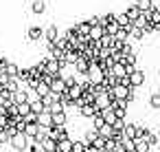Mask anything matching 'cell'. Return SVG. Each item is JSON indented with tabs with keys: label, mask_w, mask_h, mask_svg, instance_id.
I'll return each mask as SVG.
<instances>
[{
	"label": "cell",
	"mask_w": 160,
	"mask_h": 152,
	"mask_svg": "<svg viewBox=\"0 0 160 152\" xmlns=\"http://www.w3.org/2000/svg\"><path fill=\"white\" fill-rule=\"evenodd\" d=\"M103 29H105V33H110V35H114V33L118 31V22H116V20H110V22H108V24H105Z\"/></svg>",
	"instance_id": "cell-36"
},
{
	"label": "cell",
	"mask_w": 160,
	"mask_h": 152,
	"mask_svg": "<svg viewBox=\"0 0 160 152\" xmlns=\"http://www.w3.org/2000/svg\"><path fill=\"white\" fill-rule=\"evenodd\" d=\"M125 14H127V18H129V20L134 22V20L138 18V14H140V9H138V7H136V3H134L132 7H127V9H125Z\"/></svg>",
	"instance_id": "cell-29"
},
{
	"label": "cell",
	"mask_w": 160,
	"mask_h": 152,
	"mask_svg": "<svg viewBox=\"0 0 160 152\" xmlns=\"http://www.w3.org/2000/svg\"><path fill=\"white\" fill-rule=\"evenodd\" d=\"M147 22H151L153 27L160 29V9H158V7H151V9L147 11Z\"/></svg>",
	"instance_id": "cell-15"
},
{
	"label": "cell",
	"mask_w": 160,
	"mask_h": 152,
	"mask_svg": "<svg viewBox=\"0 0 160 152\" xmlns=\"http://www.w3.org/2000/svg\"><path fill=\"white\" fill-rule=\"evenodd\" d=\"M142 84H145V71L134 68V71L129 73V86H132V88H140Z\"/></svg>",
	"instance_id": "cell-5"
},
{
	"label": "cell",
	"mask_w": 160,
	"mask_h": 152,
	"mask_svg": "<svg viewBox=\"0 0 160 152\" xmlns=\"http://www.w3.org/2000/svg\"><path fill=\"white\" fill-rule=\"evenodd\" d=\"M129 38H134V40H142V38H145V31L132 24V29H129Z\"/></svg>",
	"instance_id": "cell-33"
},
{
	"label": "cell",
	"mask_w": 160,
	"mask_h": 152,
	"mask_svg": "<svg viewBox=\"0 0 160 152\" xmlns=\"http://www.w3.org/2000/svg\"><path fill=\"white\" fill-rule=\"evenodd\" d=\"M147 132H149V128H147V126L136 123V137H142V139H145V137H147ZM136 137H134V139H136Z\"/></svg>",
	"instance_id": "cell-42"
},
{
	"label": "cell",
	"mask_w": 160,
	"mask_h": 152,
	"mask_svg": "<svg viewBox=\"0 0 160 152\" xmlns=\"http://www.w3.org/2000/svg\"><path fill=\"white\" fill-rule=\"evenodd\" d=\"M53 115V126H66L68 117H66V110H59V112H51Z\"/></svg>",
	"instance_id": "cell-22"
},
{
	"label": "cell",
	"mask_w": 160,
	"mask_h": 152,
	"mask_svg": "<svg viewBox=\"0 0 160 152\" xmlns=\"http://www.w3.org/2000/svg\"><path fill=\"white\" fill-rule=\"evenodd\" d=\"M62 68H66V64H62V62H57V60H53V57H46V73H48V75L59 77V75H62Z\"/></svg>",
	"instance_id": "cell-3"
},
{
	"label": "cell",
	"mask_w": 160,
	"mask_h": 152,
	"mask_svg": "<svg viewBox=\"0 0 160 152\" xmlns=\"http://www.w3.org/2000/svg\"><path fill=\"white\" fill-rule=\"evenodd\" d=\"M121 132H123L125 139H134V137H136V123H127V121H125V126H123Z\"/></svg>",
	"instance_id": "cell-25"
},
{
	"label": "cell",
	"mask_w": 160,
	"mask_h": 152,
	"mask_svg": "<svg viewBox=\"0 0 160 152\" xmlns=\"http://www.w3.org/2000/svg\"><path fill=\"white\" fill-rule=\"evenodd\" d=\"M48 90H51V86H48L46 82H42V79H40V82L35 84V88H33V93H35L38 97H44V95H46Z\"/></svg>",
	"instance_id": "cell-24"
},
{
	"label": "cell",
	"mask_w": 160,
	"mask_h": 152,
	"mask_svg": "<svg viewBox=\"0 0 160 152\" xmlns=\"http://www.w3.org/2000/svg\"><path fill=\"white\" fill-rule=\"evenodd\" d=\"M11 101H13V104H22V101H29V88L20 86L18 90H13V93H11Z\"/></svg>",
	"instance_id": "cell-8"
},
{
	"label": "cell",
	"mask_w": 160,
	"mask_h": 152,
	"mask_svg": "<svg viewBox=\"0 0 160 152\" xmlns=\"http://www.w3.org/2000/svg\"><path fill=\"white\" fill-rule=\"evenodd\" d=\"M86 79L88 82H92V84H101V79H103V71L92 62L90 66H88V73H86Z\"/></svg>",
	"instance_id": "cell-4"
},
{
	"label": "cell",
	"mask_w": 160,
	"mask_h": 152,
	"mask_svg": "<svg viewBox=\"0 0 160 152\" xmlns=\"http://www.w3.org/2000/svg\"><path fill=\"white\" fill-rule=\"evenodd\" d=\"M97 137H99V130H94V128H92V130H88V132H86V139H83V141H86V143H92Z\"/></svg>",
	"instance_id": "cell-43"
},
{
	"label": "cell",
	"mask_w": 160,
	"mask_h": 152,
	"mask_svg": "<svg viewBox=\"0 0 160 152\" xmlns=\"http://www.w3.org/2000/svg\"><path fill=\"white\" fill-rule=\"evenodd\" d=\"M158 148H160V134H158Z\"/></svg>",
	"instance_id": "cell-53"
},
{
	"label": "cell",
	"mask_w": 160,
	"mask_h": 152,
	"mask_svg": "<svg viewBox=\"0 0 160 152\" xmlns=\"http://www.w3.org/2000/svg\"><path fill=\"white\" fill-rule=\"evenodd\" d=\"M31 11L35 16H42L46 11V0H33V3H31Z\"/></svg>",
	"instance_id": "cell-20"
},
{
	"label": "cell",
	"mask_w": 160,
	"mask_h": 152,
	"mask_svg": "<svg viewBox=\"0 0 160 152\" xmlns=\"http://www.w3.org/2000/svg\"><path fill=\"white\" fill-rule=\"evenodd\" d=\"M46 110H51V112H59V110H66V108H64V106H62L59 101H55V104H51V106H48Z\"/></svg>",
	"instance_id": "cell-48"
},
{
	"label": "cell",
	"mask_w": 160,
	"mask_h": 152,
	"mask_svg": "<svg viewBox=\"0 0 160 152\" xmlns=\"http://www.w3.org/2000/svg\"><path fill=\"white\" fill-rule=\"evenodd\" d=\"M77 110H79V115H81V117H86V119H92V117L99 112V108H97V104H94V101H92V104H83V106H79Z\"/></svg>",
	"instance_id": "cell-7"
},
{
	"label": "cell",
	"mask_w": 160,
	"mask_h": 152,
	"mask_svg": "<svg viewBox=\"0 0 160 152\" xmlns=\"http://www.w3.org/2000/svg\"><path fill=\"white\" fill-rule=\"evenodd\" d=\"M75 29H77V35H88L90 24H88V20H83V22H77V24H75Z\"/></svg>",
	"instance_id": "cell-26"
},
{
	"label": "cell",
	"mask_w": 160,
	"mask_h": 152,
	"mask_svg": "<svg viewBox=\"0 0 160 152\" xmlns=\"http://www.w3.org/2000/svg\"><path fill=\"white\" fill-rule=\"evenodd\" d=\"M29 137L24 134V132H16L13 137H9V145L16 150V152H27V148H29Z\"/></svg>",
	"instance_id": "cell-1"
},
{
	"label": "cell",
	"mask_w": 160,
	"mask_h": 152,
	"mask_svg": "<svg viewBox=\"0 0 160 152\" xmlns=\"http://www.w3.org/2000/svg\"><path fill=\"white\" fill-rule=\"evenodd\" d=\"M46 73V60H40L35 66H31V77H35V79H40L42 75Z\"/></svg>",
	"instance_id": "cell-14"
},
{
	"label": "cell",
	"mask_w": 160,
	"mask_h": 152,
	"mask_svg": "<svg viewBox=\"0 0 160 152\" xmlns=\"http://www.w3.org/2000/svg\"><path fill=\"white\" fill-rule=\"evenodd\" d=\"M18 68H20V66H18L16 62H9V64L5 66V71H7V75H9V77H16V73H18Z\"/></svg>",
	"instance_id": "cell-38"
},
{
	"label": "cell",
	"mask_w": 160,
	"mask_h": 152,
	"mask_svg": "<svg viewBox=\"0 0 160 152\" xmlns=\"http://www.w3.org/2000/svg\"><path fill=\"white\" fill-rule=\"evenodd\" d=\"M110 108L114 110V115H116L118 119H125V117H127V101H125V99H112V101H110Z\"/></svg>",
	"instance_id": "cell-2"
},
{
	"label": "cell",
	"mask_w": 160,
	"mask_h": 152,
	"mask_svg": "<svg viewBox=\"0 0 160 152\" xmlns=\"http://www.w3.org/2000/svg\"><path fill=\"white\" fill-rule=\"evenodd\" d=\"M57 150H62V152H70V150H72V139H70V137L57 139Z\"/></svg>",
	"instance_id": "cell-23"
},
{
	"label": "cell",
	"mask_w": 160,
	"mask_h": 152,
	"mask_svg": "<svg viewBox=\"0 0 160 152\" xmlns=\"http://www.w3.org/2000/svg\"><path fill=\"white\" fill-rule=\"evenodd\" d=\"M20 86H22V84L18 82V77H9V79H7V84H5V88H7V90H11V93H13V90H18Z\"/></svg>",
	"instance_id": "cell-31"
},
{
	"label": "cell",
	"mask_w": 160,
	"mask_h": 152,
	"mask_svg": "<svg viewBox=\"0 0 160 152\" xmlns=\"http://www.w3.org/2000/svg\"><path fill=\"white\" fill-rule=\"evenodd\" d=\"M127 152H134V150H127Z\"/></svg>",
	"instance_id": "cell-54"
},
{
	"label": "cell",
	"mask_w": 160,
	"mask_h": 152,
	"mask_svg": "<svg viewBox=\"0 0 160 152\" xmlns=\"http://www.w3.org/2000/svg\"><path fill=\"white\" fill-rule=\"evenodd\" d=\"M158 73H160V71H158Z\"/></svg>",
	"instance_id": "cell-55"
},
{
	"label": "cell",
	"mask_w": 160,
	"mask_h": 152,
	"mask_svg": "<svg viewBox=\"0 0 160 152\" xmlns=\"http://www.w3.org/2000/svg\"><path fill=\"white\" fill-rule=\"evenodd\" d=\"M134 90H136V88H129V90H127V97H125V101H127V104H132V101L136 99V93H134Z\"/></svg>",
	"instance_id": "cell-49"
},
{
	"label": "cell",
	"mask_w": 160,
	"mask_h": 152,
	"mask_svg": "<svg viewBox=\"0 0 160 152\" xmlns=\"http://www.w3.org/2000/svg\"><path fill=\"white\" fill-rule=\"evenodd\" d=\"M86 150V141H75L72 139V152H83Z\"/></svg>",
	"instance_id": "cell-46"
},
{
	"label": "cell",
	"mask_w": 160,
	"mask_h": 152,
	"mask_svg": "<svg viewBox=\"0 0 160 152\" xmlns=\"http://www.w3.org/2000/svg\"><path fill=\"white\" fill-rule=\"evenodd\" d=\"M103 33H105V29H103L101 24H92V27H90V31H88V38H90V40H97V42H99V38H101Z\"/></svg>",
	"instance_id": "cell-17"
},
{
	"label": "cell",
	"mask_w": 160,
	"mask_h": 152,
	"mask_svg": "<svg viewBox=\"0 0 160 152\" xmlns=\"http://www.w3.org/2000/svg\"><path fill=\"white\" fill-rule=\"evenodd\" d=\"M81 93H83V86H81L79 82H75V84H70V86L66 88V95H68L70 99H79Z\"/></svg>",
	"instance_id": "cell-12"
},
{
	"label": "cell",
	"mask_w": 160,
	"mask_h": 152,
	"mask_svg": "<svg viewBox=\"0 0 160 152\" xmlns=\"http://www.w3.org/2000/svg\"><path fill=\"white\" fill-rule=\"evenodd\" d=\"M22 132H24V134H27L29 139H33V137H35V134L40 132V126H38V121H27V123H24V130H22Z\"/></svg>",
	"instance_id": "cell-16"
},
{
	"label": "cell",
	"mask_w": 160,
	"mask_h": 152,
	"mask_svg": "<svg viewBox=\"0 0 160 152\" xmlns=\"http://www.w3.org/2000/svg\"><path fill=\"white\" fill-rule=\"evenodd\" d=\"M27 152H44V148H42L38 141H29V148H27Z\"/></svg>",
	"instance_id": "cell-44"
},
{
	"label": "cell",
	"mask_w": 160,
	"mask_h": 152,
	"mask_svg": "<svg viewBox=\"0 0 160 152\" xmlns=\"http://www.w3.org/2000/svg\"><path fill=\"white\" fill-rule=\"evenodd\" d=\"M16 77H18V82H20V84H24V82L31 77V68H18Z\"/></svg>",
	"instance_id": "cell-28"
},
{
	"label": "cell",
	"mask_w": 160,
	"mask_h": 152,
	"mask_svg": "<svg viewBox=\"0 0 160 152\" xmlns=\"http://www.w3.org/2000/svg\"><path fill=\"white\" fill-rule=\"evenodd\" d=\"M114 20L118 22V27H123V29H127V31L132 29V20L127 18V14H125V11H123V14H118V16H114Z\"/></svg>",
	"instance_id": "cell-21"
},
{
	"label": "cell",
	"mask_w": 160,
	"mask_h": 152,
	"mask_svg": "<svg viewBox=\"0 0 160 152\" xmlns=\"http://www.w3.org/2000/svg\"><path fill=\"white\" fill-rule=\"evenodd\" d=\"M103 123H105V119L101 117V112H97V115L92 117V128H94V130H99V128H101Z\"/></svg>",
	"instance_id": "cell-39"
},
{
	"label": "cell",
	"mask_w": 160,
	"mask_h": 152,
	"mask_svg": "<svg viewBox=\"0 0 160 152\" xmlns=\"http://www.w3.org/2000/svg\"><path fill=\"white\" fill-rule=\"evenodd\" d=\"M132 24H134V27H138V29H142V27L147 24V11H140V14H138V18H136Z\"/></svg>",
	"instance_id": "cell-30"
},
{
	"label": "cell",
	"mask_w": 160,
	"mask_h": 152,
	"mask_svg": "<svg viewBox=\"0 0 160 152\" xmlns=\"http://www.w3.org/2000/svg\"><path fill=\"white\" fill-rule=\"evenodd\" d=\"M121 62H123L125 66H136V53H125Z\"/></svg>",
	"instance_id": "cell-34"
},
{
	"label": "cell",
	"mask_w": 160,
	"mask_h": 152,
	"mask_svg": "<svg viewBox=\"0 0 160 152\" xmlns=\"http://www.w3.org/2000/svg\"><path fill=\"white\" fill-rule=\"evenodd\" d=\"M16 106H18V115H20V117H27V115L31 112V104H29V101H22V104H16Z\"/></svg>",
	"instance_id": "cell-32"
},
{
	"label": "cell",
	"mask_w": 160,
	"mask_h": 152,
	"mask_svg": "<svg viewBox=\"0 0 160 152\" xmlns=\"http://www.w3.org/2000/svg\"><path fill=\"white\" fill-rule=\"evenodd\" d=\"M105 141H108V137H103V134H99L94 141H92V145L94 148H105Z\"/></svg>",
	"instance_id": "cell-45"
},
{
	"label": "cell",
	"mask_w": 160,
	"mask_h": 152,
	"mask_svg": "<svg viewBox=\"0 0 160 152\" xmlns=\"http://www.w3.org/2000/svg\"><path fill=\"white\" fill-rule=\"evenodd\" d=\"M27 40H29V42H40V40H44V29H42V27H29V29H27Z\"/></svg>",
	"instance_id": "cell-6"
},
{
	"label": "cell",
	"mask_w": 160,
	"mask_h": 152,
	"mask_svg": "<svg viewBox=\"0 0 160 152\" xmlns=\"http://www.w3.org/2000/svg\"><path fill=\"white\" fill-rule=\"evenodd\" d=\"M114 40H116V42H125V40H129V31L123 29V27H118V31L114 33Z\"/></svg>",
	"instance_id": "cell-27"
},
{
	"label": "cell",
	"mask_w": 160,
	"mask_h": 152,
	"mask_svg": "<svg viewBox=\"0 0 160 152\" xmlns=\"http://www.w3.org/2000/svg\"><path fill=\"white\" fill-rule=\"evenodd\" d=\"M151 148H149V143L142 139V137H136L134 139V152H149Z\"/></svg>",
	"instance_id": "cell-19"
},
{
	"label": "cell",
	"mask_w": 160,
	"mask_h": 152,
	"mask_svg": "<svg viewBox=\"0 0 160 152\" xmlns=\"http://www.w3.org/2000/svg\"><path fill=\"white\" fill-rule=\"evenodd\" d=\"M88 24L92 27V24H99V16H92V18H88Z\"/></svg>",
	"instance_id": "cell-52"
},
{
	"label": "cell",
	"mask_w": 160,
	"mask_h": 152,
	"mask_svg": "<svg viewBox=\"0 0 160 152\" xmlns=\"http://www.w3.org/2000/svg\"><path fill=\"white\" fill-rule=\"evenodd\" d=\"M35 121H38V126H42V128H51V126H53V115H51V110L44 108V110L38 115Z\"/></svg>",
	"instance_id": "cell-9"
},
{
	"label": "cell",
	"mask_w": 160,
	"mask_h": 152,
	"mask_svg": "<svg viewBox=\"0 0 160 152\" xmlns=\"http://www.w3.org/2000/svg\"><path fill=\"white\" fill-rule=\"evenodd\" d=\"M112 132H114V128H112L110 123H103V126L99 128V134H103V137H112Z\"/></svg>",
	"instance_id": "cell-41"
},
{
	"label": "cell",
	"mask_w": 160,
	"mask_h": 152,
	"mask_svg": "<svg viewBox=\"0 0 160 152\" xmlns=\"http://www.w3.org/2000/svg\"><path fill=\"white\" fill-rule=\"evenodd\" d=\"M7 64H9V57L7 55H0V68H5Z\"/></svg>",
	"instance_id": "cell-51"
},
{
	"label": "cell",
	"mask_w": 160,
	"mask_h": 152,
	"mask_svg": "<svg viewBox=\"0 0 160 152\" xmlns=\"http://www.w3.org/2000/svg\"><path fill=\"white\" fill-rule=\"evenodd\" d=\"M112 150H114V152H127V150H125V145H123L121 141H116V145H114Z\"/></svg>",
	"instance_id": "cell-50"
},
{
	"label": "cell",
	"mask_w": 160,
	"mask_h": 152,
	"mask_svg": "<svg viewBox=\"0 0 160 152\" xmlns=\"http://www.w3.org/2000/svg\"><path fill=\"white\" fill-rule=\"evenodd\" d=\"M121 53L125 55V53H134V49H132V44H129V40H125L123 44H121Z\"/></svg>",
	"instance_id": "cell-47"
},
{
	"label": "cell",
	"mask_w": 160,
	"mask_h": 152,
	"mask_svg": "<svg viewBox=\"0 0 160 152\" xmlns=\"http://www.w3.org/2000/svg\"><path fill=\"white\" fill-rule=\"evenodd\" d=\"M145 141L149 143V148H153V145H158V134L149 130V132H147V137H145Z\"/></svg>",
	"instance_id": "cell-40"
},
{
	"label": "cell",
	"mask_w": 160,
	"mask_h": 152,
	"mask_svg": "<svg viewBox=\"0 0 160 152\" xmlns=\"http://www.w3.org/2000/svg\"><path fill=\"white\" fill-rule=\"evenodd\" d=\"M149 108L160 110V93H153V95L149 97Z\"/></svg>",
	"instance_id": "cell-35"
},
{
	"label": "cell",
	"mask_w": 160,
	"mask_h": 152,
	"mask_svg": "<svg viewBox=\"0 0 160 152\" xmlns=\"http://www.w3.org/2000/svg\"><path fill=\"white\" fill-rule=\"evenodd\" d=\"M57 38H59V29H57V24H51V27L44 29V40H46V42H55Z\"/></svg>",
	"instance_id": "cell-13"
},
{
	"label": "cell",
	"mask_w": 160,
	"mask_h": 152,
	"mask_svg": "<svg viewBox=\"0 0 160 152\" xmlns=\"http://www.w3.org/2000/svg\"><path fill=\"white\" fill-rule=\"evenodd\" d=\"M136 7H138L140 11H149V9L153 7V3H151V0H136Z\"/></svg>",
	"instance_id": "cell-37"
},
{
	"label": "cell",
	"mask_w": 160,
	"mask_h": 152,
	"mask_svg": "<svg viewBox=\"0 0 160 152\" xmlns=\"http://www.w3.org/2000/svg\"><path fill=\"white\" fill-rule=\"evenodd\" d=\"M48 137H53L57 141V139H64V137H70V134H68L66 126H51L48 128Z\"/></svg>",
	"instance_id": "cell-10"
},
{
	"label": "cell",
	"mask_w": 160,
	"mask_h": 152,
	"mask_svg": "<svg viewBox=\"0 0 160 152\" xmlns=\"http://www.w3.org/2000/svg\"><path fill=\"white\" fill-rule=\"evenodd\" d=\"M66 79H64V75H59V77H53V82H51V90H55V93H66Z\"/></svg>",
	"instance_id": "cell-11"
},
{
	"label": "cell",
	"mask_w": 160,
	"mask_h": 152,
	"mask_svg": "<svg viewBox=\"0 0 160 152\" xmlns=\"http://www.w3.org/2000/svg\"><path fill=\"white\" fill-rule=\"evenodd\" d=\"M72 66H75V71H77L79 75H86V73H88V66H90V62H88L86 57H79V60H77Z\"/></svg>",
	"instance_id": "cell-18"
}]
</instances>
